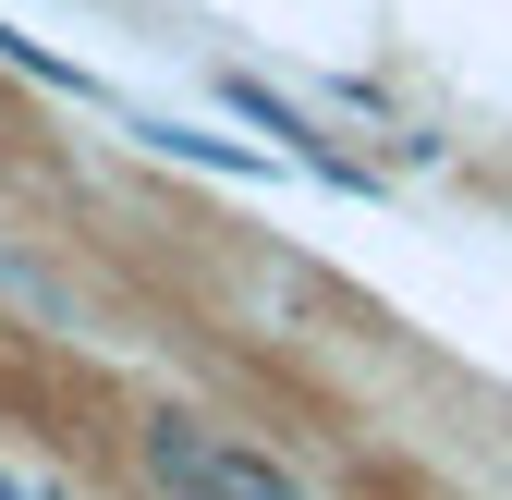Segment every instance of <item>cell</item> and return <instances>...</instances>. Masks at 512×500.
<instances>
[{"instance_id":"6da1fadb","label":"cell","mask_w":512,"mask_h":500,"mask_svg":"<svg viewBox=\"0 0 512 500\" xmlns=\"http://www.w3.org/2000/svg\"><path fill=\"white\" fill-rule=\"evenodd\" d=\"M147 476H159L171 500H317L305 476H281L269 452L220 440V427H196V415H159V427H147Z\"/></svg>"}]
</instances>
